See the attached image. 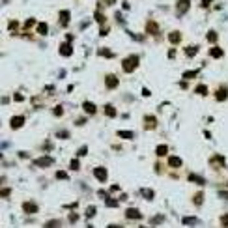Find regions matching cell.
<instances>
[{
  "label": "cell",
  "mask_w": 228,
  "mask_h": 228,
  "mask_svg": "<svg viewBox=\"0 0 228 228\" xmlns=\"http://www.w3.org/2000/svg\"><path fill=\"white\" fill-rule=\"evenodd\" d=\"M37 32L39 34H47V24H39L37 26Z\"/></svg>",
  "instance_id": "obj_17"
},
{
  "label": "cell",
  "mask_w": 228,
  "mask_h": 228,
  "mask_svg": "<svg viewBox=\"0 0 228 228\" xmlns=\"http://www.w3.org/2000/svg\"><path fill=\"white\" fill-rule=\"evenodd\" d=\"M223 196H226V198H228V193H223Z\"/></svg>",
  "instance_id": "obj_29"
},
{
  "label": "cell",
  "mask_w": 228,
  "mask_h": 228,
  "mask_svg": "<svg viewBox=\"0 0 228 228\" xmlns=\"http://www.w3.org/2000/svg\"><path fill=\"white\" fill-rule=\"evenodd\" d=\"M116 82H118V80H116L112 75H109V77H107V86H109V88H114V86H116Z\"/></svg>",
  "instance_id": "obj_8"
},
{
  "label": "cell",
  "mask_w": 228,
  "mask_h": 228,
  "mask_svg": "<svg viewBox=\"0 0 228 228\" xmlns=\"http://www.w3.org/2000/svg\"><path fill=\"white\" fill-rule=\"evenodd\" d=\"M21 125H22V118H21V116L13 118V122H11V127L15 129V127H21Z\"/></svg>",
  "instance_id": "obj_9"
},
{
  "label": "cell",
  "mask_w": 228,
  "mask_h": 228,
  "mask_svg": "<svg viewBox=\"0 0 228 228\" xmlns=\"http://www.w3.org/2000/svg\"><path fill=\"white\" fill-rule=\"evenodd\" d=\"M94 174H95V178H97L99 182H105V180H107V170H105V168H101V167H99V168H95V170H94Z\"/></svg>",
  "instance_id": "obj_2"
},
{
  "label": "cell",
  "mask_w": 228,
  "mask_h": 228,
  "mask_svg": "<svg viewBox=\"0 0 228 228\" xmlns=\"http://www.w3.org/2000/svg\"><path fill=\"white\" fill-rule=\"evenodd\" d=\"M122 65H124V69L129 73V71H133V69L138 65V58H137V56H129V58H125V60H124V64H122Z\"/></svg>",
  "instance_id": "obj_1"
},
{
  "label": "cell",
  "mask_w": 228,
  "mask_h": 228,
  "mask_svg": "<svg viewBox=\"0 0 228 228\" xmlns=\"http://www.w3.org/2000/svg\"><path fill=\"white\" fill-rule=\"evenodd\" d=\"M215 39H217V34L215 32H210L208 34V41H215Z\"/></svg>",
  "instance_id": "obj_20"
},
{
  "label": "cell",
  "mask_w": 228,
  "mask_h": 228,
  "mask_svg": "<svg viewBox=\"0 0 228 228\" xmlns=\"http://www.w3.org/2000/svg\"><path fill=\"white\" fill-rule=\"evenodd\" d=\"M9 28H11V30H17V28H19V24H17V22H9Z\"/></svg>",
  "instance_id": "obj_28"
},
{
  "label": "cell",
  "mask_w": 228,
  "mask_h": 228,
  "mask_svg": "<svg viewBox=\"0 0 228 228\" xmlns=\"http://www.w3.org/2000/svg\"><path fill=\"white\" fill-rule=\"evenodd\" d=\"M195 202H196V204H202V193H198V196L195 198Z\"/></svg>",
  "instance_id": "obj_25"
},
{
  "label": "cell",
  "mask_w": 228,
  "mask_h": 228,
  "mask_svg": "<svg viewBox=\"0 0 228 228\" xmlns=\"http://www.w3.org/2000/svg\"><path fill=\"white\" fill-rule=\"evenodd\" d=\"M60 15H62V17H60V22H62V26H65L67 21H69V13H67V11H62Z\"/></svg>",
  "instance_id": "obj_7"
},
{
  "label": "cell",
  "mask_w": 228,
  "mask_h": 228,
  "mask_svg": "<svg viewBox=\"0 0 228 228\" xmlns=\"http://www.w3.org/2000/svg\"><path fill=\"white\" fill-rule=\"evenodd\" d=\"M148 32H152V34H155L157 30H155V24L152 22V24H148Z\"/></svg>",
  "instance_id": "obj_21"
},
{
  "label": "cell",
  "mask_w": 228,
  "mask_h": 228,
  "mask_svg": "<svg viewBox=\"0 0 228 228\" xmlns=\"http://www.w3.org/2000/svg\"><path fill=\"white\" fill-rule=\"evenodd\" d=\"M105 112H107L109 116H114V114H116V110H114L112 107H105Z\"/></svg>",
  "instance_id": "obj_18"
},
{
  "label": "cell",
  "mask_w": 228,
  "mask_h": 228,
  "mask_svg": "<svg viewBox=\"0 0 228 228\" xmlns=\"http://www.w3.org/2000/svg\"><path fill=\"white\" fill-rule=\"evenodd\" d=\"M71 51H73V49L69 47V43H64V45L60 47V52H62V54H65V56H67V54H71Z\"/></svg>",
  "instance_id": "obj_5"
},
{
  "label": "cell",
  "mask_w": 228,
  "mask_h": 228,
  "mask_svg": "<svg viewBox=\"0 0 228 228\" xmlns=\"http://www.w3.org/2000/svg\"><path fill=\"white\" fill-rule=\"evenodd\" d=\"M125 215H127V219H140V213L137 210H127Z\"/></svg>",
  "instance_id": "obj_4"
},
{
  "label": "cell",
  "mask_w": 228,
  "mask_h": 228,
  "mask_svg": "<svg viewBox=\"0 0 228 228\" xmlns=\"http://www.w3.org/2000/svg\"><path fill=\"white\" fill-rule=\"evenodd\" d=\"M187 54H189V56L196 54V47H195V49H193V47H189V49H187Z\"/></svg>",
  "instance_id": "obj_22"
},
{
  "label": "cell",
  "mask_w": 228,
  "mask_h": 228,
  "mask_svg": "<svg viewBox=\"0 0 228 228\" xmlns=\"http://www.w3.org/2000/svg\"><path fill=\"white\" fill-rule=\"evenodd\" d=\"M211 56H215V58H219V56H223V51L215 47V49H211Z\"/></svg>",
  "instance_id": "obj_15"
},
{
  "label": "cell",
  "mask_w": 228,
  "mask_h": 228,
  "mask_svg": "<svg viewBox=\"0 0 228 228\" xmlns=\"http://www.w3.org/2000/svg\"><path fill=\"white\" fill-rule=\"evenodd\" d=\"M146 127H155V118H146Z\"/></svg>",
  "instance_id": "obj_16"
},
{
  "label": "cell",
  "mask_w": 228,
  "mask_h": 228,
  "mask_svg": "<svg viewBox=\"0 0 228 228\" xmlns=\"http://www.w3.org/2000/svg\"><path fill=\"white\" fill-rule=\"evenodd\" d=\"M22 208H24V211H26V213H36V211H37L34 204H24Z\"/></svg>",
  "instance_id": "obj_10"
},
{
  "label": "cell",
  "mask_w": 228,
  "mask_h": 228,
  "mask_svg": "<svg viewBox=\"0 0 228 228\" xmlns=\"http://www.w3.org/2000/svg\"><path fill=\"white\" fill-rule=\"evenodd\" d=\"M195 75H196V73H195V71H187V73H185V79H193V77H195Z\"/></svg>",
  "instance_id": "obj_23"
},
{
  "label": "cell",
  "mask_w": 228,
  "mask_h": 228,
  "mask_svg": "<svg viewBox=\"0 0 228 228\" xmlns=\"http://www.w3.org/2000/svg\"><path fill=\"white\" fill-rule=\"evenodd\" d=\"M183 223H185V225H189V226H191V223H196V219H183Z\"/></svg>",
  "instance_id": "obj_26"
},
{
  "label": "cell",
  "mask_w": 228,
  "mask_h": 228,
  "mask_svg": "<svg viewBox=\"0 0 228 228\" xmlns=\"http://www.w3.org/2000/svg\"><path fill=\"white\" fill-rule=\"evenodd\" d=\"M180 39H182V36H180V32H172V34H170V41H172V43H178Z\"/></svg>",
  "instance_id": "obj_11"
},
{
  "label": "cell",
  "mask_w": 228,
  "mask_h": 228,
  "mask_svg": "<svg viewBox=\"0 0 228 228\" xmlns=\"http://www.w3.org/2000/svg\"><path fill=\"white\" fill-rule=\"evenodd\" d=\"M221 223H223V226H228V215H225V217L221 219Z\"/></svg>",
  "instance_id": "obj_27"
},
{
  "label": "cell",
  "mask_w": 228,
  "mask_h": 228,
  "mask_svg": "<svg viewBox=\"0 0 228 228\" xmlns=\"http://www.w3.org/2000/svg\"><path fill=\"white\" fill-rule=\"evenodd\" d=\"M51 163H52V159H49V157H47V159H39V161H37V165H39V167H49Z\"/></svg>",
  "instance_id": "obj_14"
},
{
  "label": "cell",
  "mask_w": 228,
  "mask_h": 228,
  "mask_svg": "<svg viewBox=\"0 0 228 228\" xmlns=\"http://www.w3.org/2000/svg\"><path fill=\"white\" fill-rule=\"evenodd\" d=\"M167 153V146H159L157 148V155H165Z\"/></svg>",
  "instance_id": "obj_19"
},
{
  "label": "cell",
  "mask_w": 228,
  "mask_h": 228,
  "mask_svg": "<svg viewBox=\"0 0 228 228\" xmlns=\"http://www.w3.org/2000/svg\"><path fill=\"white\" fill-rule=\"evenodd\" d=\"M178 13H185L187 9H189V0H182V2H178Z\"/></svg>",
  "instance_id": "obj_3"
},
{
  "label": "cell",
  "mask_w": 228,
  "mask_h": 228,
  "mask_svg": "<svg viewBox=\"0 0 228 228\" xmlns=\"http://www.w3.org/2000/svg\"><path fill=\"white\" fill-rule=\"evenodd\" d=\"M84 110L90 112V114H94V112H95V107H94L92 103H84Z\"/></svg>",
  "instance_id": "obj_13"
},
{
  "label": "cell",
  "mask_w": 228,
  "mask_h": 228,
  "mask_svg": "<svg viewBox=\"0 0 228 228\" xmlns=\"http://www.w3.org/2000/svg\"><path fill=\"white\" fill-rule=\"evenodd\" d=\"M170 167H182V159H178V157H170Z\"/></svg>",
  "instance_id": "obj_12"
},
{
  "label": "cell",
  "mask_w": 228,
  "mask_h": 228,
  "mask_svg": "<svg viewBox=\"0 0 228 228\" xmlns=\"http://www.w3.org/2000/svg\"><path fill=\"white\" fill-rule=\"evenodd\" d=\"M196 92H198V94H206V86H198Z\"/></svg>",
  "instance_id": "obj_24"
},
{
  "label": "cell",
  "mask_w": 228,
  "mask_h": 228,
  "mask_svg": "<svg viewBox=\"0 0 228 228\" xmlns=\"http://www.w3.org/2000/svg\"><path fill=\"white\" fill-rule=\"evenodd\" d=\"M226 97H228L226 88H221V90L217 92V99H219V101H223V99H226Z\"/></svg>",
  "instance_id": "obj_6"
}]
</instances>
